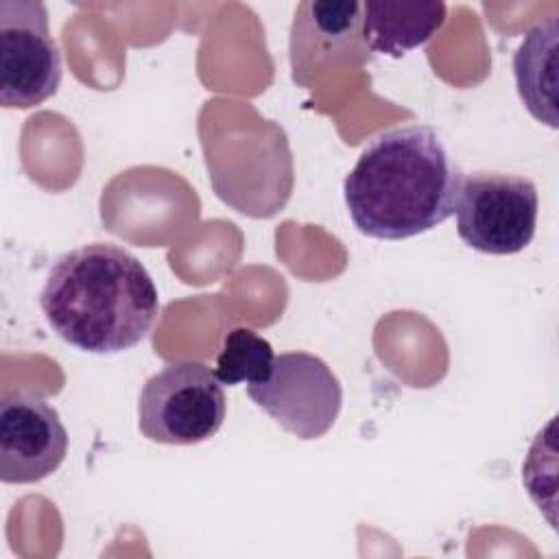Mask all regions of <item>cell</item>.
Returning <instances> with one entry per match:
<instances>
[{
  "label": "cell",
  "instance_id": "1",
  "mask_svg": "<svg viewBox=\"0 0 559 559\" xmlns=\"http://www.w3.org/2000/svg\"><path fill=\"white\" fill-rule=\"evenodd\" d=\"M463 173L428 124L376 135L343 181L352 223L378 240H404L448 221Z\"/></svg>",
  "mask_w": 559,
  "mask_h": 559
},
{
  "label": "cell",
  "instance_id": "5",
  "mask_svg": "<svg viewBox=\"0 0 559 559\" xmlns=\"http://www.w3.org/2000/svg\"><path fill=\"white\" fill-rule=\"evenodd\" d=\"M61 83V52L39 0H0V103L31 109Z\"/></svg>",
  "mask_w": 559,
  "mask_h": 559
},
{
  "label": "cell",
  "instance_id": "6",
  "mask_svg": "<svg viewBox=\"0 0 559 559\" xmlns=\"http://www.w3.org/2000/svg\"><path fill=\"white\" fill-rule=\"evenodd\" d=\"M247 395L297 439L323 437L336 421L343 386L314 354L286 352L275 356L271 373L247 384Z\"/></svg>",
  "mask_w": 559,
  "mask_h": 559
},
{
  "label": "cell",
  "instance_id": "9",
  "mask_svg": "<svg viewBox=\"0 0 559 559\" xmlns=\"http://www.w3.org/2000/svg\"><path fill=\"white\" fill-rule=\"evenodd\" d=\"M445 22L439 0H367L362 2V39L373 52L402 57L426 44Z\"/></svg>",
  "mask_w": 559,
  "mask_h": 559
},
{
  "label": "cell",
  "instance_id": "4",
  "mask_svg": "<svg viewBox=\"0 0 559 559\" xmlns=\"http://www.w3.org/2000/svg\"><path fill=\"white\" fill-rule=\"evenodd\" d=\"M537 207V188L528 177L496 170L465 175L454 210L459 238L480 253H518L535 236Z\"/></svg>",
  "mask_w": 559,
  "mask_h": 559
},
{
  "label": "cell",
  "instance_id": "11",
  "mask_svg": "<svg viewBox=\"0 0 559 559\" xmlns=\"http://www.w3.org/2000/svg\"><path fill=\"white\" fill-rule=\"evenodd\" d=\"M275 354L266 338L249 328H234L223 336L214 373L223 386L260 382L271 373Z\"/></svg>",
  "mask_w": 559,
  "mask_h": 559
},
{
  "label": "cell",
  "instance_id": "8",
  "mask_svg": "<svg viewBox=\"0 0 559 559\" xmlns=\"http://www.w3.org/2000/svg\"><path fill=\"white\" fill-rule=\"evenodd\" d=\"M373 55L362 39V2L306 0L290 26L293 81L308 87L332 61L365 63Z\"/></svg>",
  "mask_w": 559,
  "mask_h": 559
},
{
  "label": "cell",
  "instance_id": "2",
  "mask_svg": "<svg viewBox=\"0 0 559 559\" xmlns=\"http://www.w3.org/2000/svg\"><path fill=\"white\" fill-rule=\"evenodd\" d=\"M39 306L61 341L90 354L131 349L159 314L157 288L146 266L111 242L63 253L48 273Z\"/></svg>",
  "mask_w": 559,
  "mask_h": 559
},
{
  "label": "cell",
  "instance_id": "3",
  "mask_svg": "<svg viewBox=\"0 0 559 559\" xmlns=\"http://www.w3.org/2000/svg\"><path fill=\"white\" fill-rule=\"evenodd\" d=\"M227 413L225 391L203 362H170L151 376L138 400L140 432L155 443L192 445L214 437Z\"/></svg>",
  "mask_w": 559,
  "mask_h": 559
},
{
  "label": "cell",
  "instance_id": "7",
  "mask_svg": "<svg viewBox=\"0 0 559 559\" xmlns=\"http://www.w3.org/2000/svg\"><path fill=\"white\" fill-rule=\"evenodd\" d=\"M68 430L59 413L33 391H11L0 400V480L37 483L66 459Z\"/></svg>",
  "mask_w": 559,
  "mask_h": 559
},
{
  "label": "cell",
  "instance_id": "10",
  "mask_svg": "<svg viewBox=\"0 0 559 559\" xmlns=\"http://www.w3.org/2000/svg\"><path fill=\"white\" fill-rule=\"evenodd\" d=\"M557 17L537 22L513 55L518 94L533 118L557 129Z\"/></svg>",
  "mask_w": 559,
  "mask_h": 559
}]
</instances>
